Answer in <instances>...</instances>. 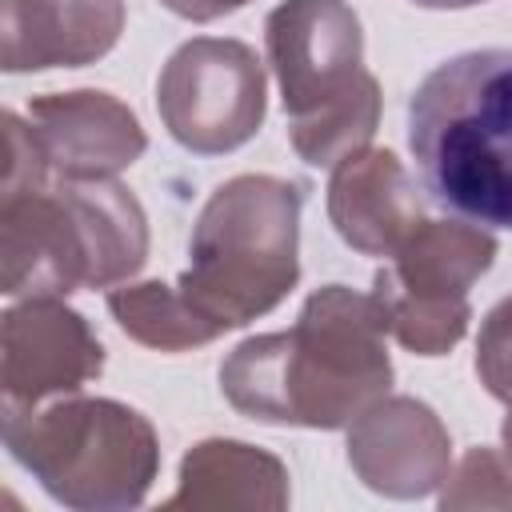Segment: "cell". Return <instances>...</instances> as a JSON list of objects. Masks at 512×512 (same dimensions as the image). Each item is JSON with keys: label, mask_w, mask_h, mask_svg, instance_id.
<instances>
[{"label": "cell", "mask_w": 512, "mask_h": 512, "mask_svg": "<svg viewBox=\"0 0 512 512\" xmlns=\"http://www.w3.org/2000/svg\"><path fill=\"white\" fill-rule=\"evenodd\" d=\"M372 292L316 288L288 332L248 336L220 364V392L260 424L348 428L388 396L392 360Z\"/></svg>", "instance_id": "obj_1"}, {"label": "cell", "mask_w": 512, "mask_h": 512, "mask_svg": "<svg viewBox=\"0 0 512 512\" xmlns=\"http://www.w3.org/2000/svg\"><path fill=\"white\" fill-rule=\"evenodd\" d=\"M408 148L432 204L476 228H512V48L436 64L408 100Z\"/></svg>", "instance_id": "obj_2"}, {"label": "cell", "mask_w": 512, "mask_h": 512, "mask_svg": "<svg viewBox=\"0 0 512 512\" xmlns=\"http://www.w3.org/2000/svg\"><path fill=\"white\" fill-rule=\"evenodd\" d=\"M148 260L140 200L116 180H44L0 192L4 296H68L112 288Z\"/></svg>", "instance_id": "obj_3"}, {"label": "cell", "mask_w": 512, "mask_h": 512, "mask_svg": "<svg viewBox=\"0 0 512 512\" xmlns=\"http://www.w3.org/2000/svg\"><path fill=\"white\" fill-rule=\"evenodd\" d=\"M300 208L304 184L264 172L232 176L204 200L176 292L212 340L272 312L296 288Z\"/></svg>", "instance_id": "obj_4"}, {"label": "cell", "mask_w": 512, "mask_h": 512, "mask_svg": "<svg viewBox=\"0 0 512 512\" xmlns=\"http://www.w3.org/2000/svg\"><path fill=\"white\" fill-rule=\"evenodd\" d=\"M288 140L312 168H336L380 124V84L364 68L360 16L344 0H280L264 20Z\"/></svg>", "instance_id": "obj_5"}, {"label": "cell", "mask_w": 512, "mask_h": 512, "mask_svg": "<svg viewBox=\"0 0 512 512\" xmlns=\"http://www.w3.org/2000/svg\"><path fill=\"white\" fill-rule=\"evenodd\" d=\"M4 444L52 500L84 512L136 508L160 472L156 428L136 408L100 396L4 408Z\"/></svg>", "instance_id": "obj_6"}, {"label": "cell", "mask_w": 512, "mask_h": 512, "mask_svg": "<svg viewBox=\"0 0 512 512\" xmlns=\"http://www.w3.org/2000/svg\"><path fill=\"white\" fill-rule=\"evenodd\" d=\"M496 240L468 220H420L372 276L384 328L416 356H444L468 332V288L492 268Z\"/></svg>", "instance_id": "obj_7"}, {"label": "cell", "mask_w": 512, "mask_h": 512, "mask_svg": "<svg viewBox=\"0 0 512 512\" xmlns=\"http://www.w3.org/2000/svg\"><path fill=\"white\" fill-rule=\"evenodd\" d=\"M264 104V64L248 44L224 36L180 44L156 80V108L168 136L200 156L248 144L264 124Z\"/></svg>", "instance_id": "obj_8"}, {"label": "cell", "mask_w": 512, "mask_h": 512, "mask_svg": "<svg viewBox=\"0 0 512 512\" xmlns=\"http://www.w3.org/2000/svg\"><path fill=\"white\" fill-rule=\"evenodd\" d=\"M104 368L88 320L56 296H28L4 312V408H36L84 388Z\"/></svg>", "instance_id": "obj_9"}, {"label": "cell", "mask_w": 512, "mask_h": 512, "mask_svg": "<svg viewBox=\"0 0 512 512\" xmlns=\"http://www.w3.org/2000/svg\"><path fill=\"white\" fill-rule=\"evenodd\" d=\"M348 464L372 492L416 500L448 480L452 440L428 404L380 396L348 424Z\"/></svg>", "instance_id": "obj_10"}, {"label": "cell", "mask_w": 512, "mask_h": 512, "mask_svg": "<svg viewBox=\"0 0 512 512\" xmlns=\"http://www.w3.org/2000/svg\"><path fill=\"white\" fill-rule=\"evenodd\" d=\"M28 124L56 180H112L148 148L136 112L96 88L36 96Z\"/></svg>", "instance_id": "obj_11"}, {"label": "cell", "mask_w": 512, "mask_h": 512, "mask_svg": "<svg viewBox=\"0 0 512 512\" xmlns=\"http://www.w3.org/2000/svg\"><path fill=\"white\" fill-rule=\"evenodd\" d=\"M124 0H0L4 72L84 68L116 48Z\"/></svg>", "instance_id": "obj_12"}, {"label": "cell", "mask_w": 512, "mask_h": 512, "mask_svg": "<svg viewBox=\"0 0 512 512\" xmlns=\"http://www.w3.org/2000/svg\"><path fill=\"white\" fill-rule=\"evenodd\" d=\"M328 220L340 240L364 256H392L424 220L416 180L388 148H360L332 168Z\"/></svg>", "instance_id": "obj_13"}, {"label": "cell", "mask_w": 512, "mask_h": 512, "mask_svg": "<svg viewBox=\"0 0 512 512\" xmlns=\"http://www.w3.org/2000/svg\"><path fill=\"white\" fill-rule=\"evenodd\" d=\"M284 464L244 440H204L180 460V484L168 508H284Z\"/></svg>", "instance_id": "obj_14"}, {"label": "cell", "mask_w": 512, "mask_h": 512, "mask_svg": "<svg viewBox=\"0 0 512 512\" xmlns=\"http://www.w3.org/2000/svg\"><path fill=\"white\" fill-rule=\"evenodd\" d=\"M108 312L116 316V324L140 340L144 348H160V352H184L196 344H208V328L192 316V308L180 300L176 284H160V280H144V284H124L108 292Z\"/></svg>", "instance_id": "obj_15"}, {"label": "cell", "mask_w": 512, "mask_h": 512, "mask_svg": "<svg viewBox=\"0 0 512 512\" xmlns=\"http://www.w3.org/2000/svg\"><path fill=\"white\" fill-rule=\"evenodd\" d=\"M444 484H448L440 492L444 508H476V504L508 508L512 504V460L508 456L500 460L492 448H472L456 464V472H448Z\"/></svg>", "instance_id": "obj_16"}, {"label": "cell", "mask_w": 512, "mask_h": 512, "mask_svg": "<svg viewBox=\"0 0 512 512\" xmlns=\"http://www.w3.org/2000/svg\"><path fill=\"white\" fill-rule=\"evenodd\" d=\"M476 376L480 384L496 396L512 404V296L500 300L484 324H480V340H476Z\"/></svg>", "instance_id": "obj_17"}, {"label": "cell", "mask_w": 512, "mask_h": 512, "mask_svg": "<svg viewBox=\"0 0 512 512\" xmlns=\"http://www.w3.org/2000/svg\"><path fill=\"white\" fill-rule=\"evenodd\" d=\"M160 4L168 12H176V16H184V20L204 24V20H216V16H228V12L244 8L248 0H160Z\"/></svg>", "instance_id": "obj_18"}, {"label": "cell", "mask_w": 512, "mask_h": 512, "mask_svg": "<svg viewBox=\"0 0 512 512\" xmlns=\"http://www.w3.org/2000/svg\"><path fill=\"white\" fill-rule=\"evenodd\" d=\"M420 8H472V4H484V0H412Z\"/></svg>", "instance_id": "obj_19"}, {"label": "cell", "mask_w": 512, "mask_h": 512, "mask_svg": "<svg viewBox=\"0 0 512 512\" xmlns=\"http://www.w3.org/2000/svg\"><path fill=\"white\" fill-rule=\"evenodd\" d=\"M500 436H504V456L512 460V404H508V416H504V428H500Z\"/></svg>", "instance_id": "obj_20"}]
</instances>
